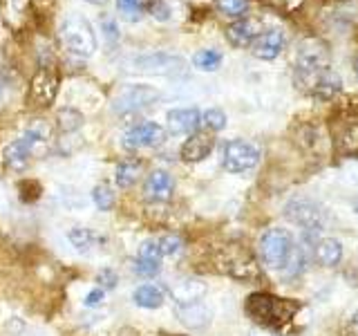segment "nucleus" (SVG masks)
<instances>
[{"label":"nucleus","mask_w":358,"mask_h":336,"mask_svg":"<svg viewBox=\"0 0 358 336\" xmlns=\"http://www.w3.org/2000/svg\"><path fill=\"white\" fill-rule=\"evenodd\" d=\"M246 314L264 330H280L287 323L294 321V316L300 312V302L294 298H280L266 291H255L244 302Z\"/></svg>","instance_id":"1"},{"label":"nucleus","mask_w":358,"mask_h":336,"mask_svg":"<svg viewBox=\"0 0 358 336\" xmlns=\"http://www.w3.org/2000/svg\"><path fill=\"white\" fill-rule=\"evenodd\" d=\"M294 81L300 92L318 101L334 99L343 90V78L331 63H296Z\"/></svg>","instance_id":"2"},{"label":"nucleus","mask_w":358,"mask_h":336,"mask_svg":"<svg viewBox=\"0 0 358 336\" xmlns=\"http://www.w3.org/2000/svg\"><path fill=\"white\" fill-rule=\"evenodd\" d=\"M50 137H52L50 123L45 119H34L18 139L5 146V150H3L5 166L11 168V171H25L34 150H36L41 144L48 141Z\"/></svg>","instance_id":"3"},{"label":"nucleus","mask_w":358,"mask_h":336,"mask_svg":"<svg viewBox=\"0 0 358 336\" xmlns=\"http://www.w3.org/2000/svg\"><path fill=\"white\" fill-rule=\"evenodd\" d=\"M260 258L268 269H285L296 255V240L289 229L271 227L260 235Z\"/></svg>","instance_id":"4"},{"label":"nucleus","mask_w":358,"mask_h":336,"mask_svg":"<svg viewBox=\"0 0 358 336\" xmlns=\"http://www.w3.org/2000/svg\"><path fill=\"white\" fill-rule=\"evenodd\" d=\"M61 43L65 45V50L81 56V59H87L92 56L99 48L96 43V34L90 25V20L81 14H70L61 25Z\"/></svg>","instance_id":"5"},{"label":"nucleus","mask_w":358,"mask_h":336,"mask_svg":"<svg viewBox=\"0 0 358 336\" xmlns=\"http://www.w3.org/2000/svg\"><path fill=\"white\" fill-rule=\"evenodd\" d=\"M260 162V150L257 146L251 141H244V139H233L224 144V150H222V166L227 168L229 173H246L251 168L257 166Z\"/></svg>","instance_id":"6"},{"label":"nucleus","mask_w":358,"mask_h":336,"mask_svg":"<svg viewBox=\"0 0 358 336\" xmlns=\"http://www.w3.org/2000/svg\"><path fill=\"white\" fill-rule=\"evenodd\" d=\"M56 92H59V74L52 65H41L38 72L31 76L27 90V106L29 108H48Z\"/></svg>","instance_id":"7"},{"label":"nucleus","mask_w":358,"mask_h":336,"mask_svg":"<svg viewBox=\"0 0 358 336\" xmlns=\"http://www.w3.org/2000/svg\"><path fill=\"white\" fill-rule=\"evenodd\" d=\"M285 216L302 227L305 233H318L320 229H324V211L309 197H294L285 206Z\"/></svg>","instance_id":"8"},{"label":"nucleus","mask_w":358,"mask_h":336,"mask_svg":"<svg viewBox=\"0 0 358 336\" xmlns=\"http://www.w3.org/2000/svg\"><path fill=\"white\" fill-rule=\"evenodd\" d=\"M132 70L145 72V74H164V76H184L186 74V61L182 56H173V54H143L137 56L132 61Z\"/></svg>","instance_id":"9"},{"label":"nucleus","mask_w":358,"mask_h":336,"mask_svg":"<svg viewBox=\"0 0 358 336\" xmlns=\"http://www.w3.org/2000/svg\"><path fill=\"white\" fill-rule=\"evenodd\" d=\"M159 101V92L150 85H128L112 101V110L119 115H130V112H139L150 108Z\"/></svg>","instance_id":"10"},{"label":"nucleus","mask_w":358,"mask_h":336,"mask_svg":"<svg viewBox=\"0 0 358 336\" xmlns=\"http://www.w3.org/2000/svg\"><path fill=\"white\" fill-rule=\"evenodd\" d=\"M166 139V130L155 121H143L132 126L126 134H123V146L128 150H141V148H152L159 146Z\"/></svg>","instance_id":"11"},{"label":"nucleus","mask_w":358,"mask_h":336,"mask_svg":"<svg viewBox=\"0 0 358 336\" xmlns=\"http://www.w3.org/2000/svg\"><path fill=\"white\" fill-rule=\"evenodd\" d=\"M287 45V36L282 29H262V34L251 43V52L255 59H262V61H273L282 54Z\"/></svg>","instance_id":"12"},{"label":"nucleus","mask_w":358,"mask_h":336,"mask_svg":"<svg viewBox=\"0 0 358 336\" xmlns=\"http://www.w3.org/2000/svg\"><path fill=\"white\" fill-rule=\"evenodd\" d=\"M213 148H215V137H213V132L197 130L193 134H188V139L182 144L179 155H182V160L186 164H197L201 160H206Z\"/></svg>","instance_id":"13"},{"label":"nucleus","mask_w":358,"mask_h":336,"mask_svg":"<svg viewBox=\"0 0 358 336\" xmlns=\"http://www.w3.org/2000/svg\"><path fill=\"white\" fill-rule=\"evenodd\" d=\"M262 34V22L257 18H238L227 27V41L233 48H251V43Z\"/></svg>","instance_id":"14"},{"label":"nucleus","mask_w":358,"mask_h":336,"mask_svg":"<svg viewBox=\"0 0 358 336\" xmlns=\"http://www.w3.org/2000/svg\"><path fill=\"white\" fill-rule=\"evenodd\" d=\"M224 269L233 276V278H240V280H249V278H257V265L253 260L251 253H246L238 246H233L227 253H224Z\"/></svg>","instance_id":"15"},{"label":"nucleus","mask_w":358,"mask_h":336,"mask_svg":"<svg viewBox=\"0 0 358 336\" xmlns=\"http://www.w3.org/2000/svg\"><path fill=\"white\" fill-rule=\"evenodd\" d=\"M162 249L157 240H145L139 246V255L137 262H134V272H137L141 278H155L162 272Z\"/></svg>","instance_id":"16"},{"label":"nucleus","mask_w":358,"mask_h":336,"mask_svg":"<svg viewBox=\"0 0 358 336\" xmlns=\"http://www.w3.org/2000/svg\"><path fill=\"white\" fill-rule=\"evenodd\" d=\"M166 119L171 134H193L201 126V112L197 108H175Z\"/></svg>","instance_id":"17"},{"label":"nucleus","mask_w":358,"mask_h":336,"mask_svg":"<svg viewBox=\"0 0 358 336\" xmlns=\"http://www.w3.org/2000/svg\"><path fill=\"white\" fill-rule=\"evenodd\" d=\"M206 283L199 278H182L171 287V296L175 300V305H193V302H201V298L206 296Z\"/></svg>","instance_id":"18"},{"label":"nucleus","mask_w":358,"mask_h":336,"mask_svg":"<svg viewBox=\"0 0 358 336\" xmlns=\"http://www.w3.org/2000/svg\"><path fill=\"white\" fill-rule=\"evenodd\" d=\"M175 179L166 171H152L143 182V195L150 202H166L173 197Z\"/></svg>","instance_id":"19"},{"label":"nucleus","mask_w":358,"mask_h":336,"mask_svg":"<svg viewBox=\"0 0 358 336\" xmlns=\"http://www.w3.org/2000/svg\"><path fill=\"white\" fill-rule=\"evenodd\" d=\"M313 258L318 265L324 267H336L343 260V244L336 238H320L313 244Z\"/></svg>","instance_id":"20"},{"label":"nucleus","mask_w":358,"mask_h":336,"mask_svg":"<svg viewBox=\"0 0 358 336\" xmlns=\"http://www.w3.org/2000/svg\"><path fill=\"white\" fill-rule=\"evenodd\" d=\"M132 300L134 305H139L143 309H159L164 305V289L159 285H141L132 291Z\"/></svg>","instance_id":"21"},{"label":"nucleus","mask_w":358,"mask_h":336,"mask_svg":"<svg viewBox=\"0 0 358 336\" xmlns=\"http://www.w3.org/2000/svg\"><path fill=\"white\" fill-rule=\"evenodd\" d=\"M177 314H179V318H182V323L188 325V328H204V325L210 321V312L201 305V302H193V305H179Z\"/></svg>","instance_id":"22"},{"label":"nucleus","mask_w":358,"mask_h":336,"mask_svg":"<svg viewBox=\"0 0 358 336\" xmlns=\"http://www.w3.org/2000/svg\"><path fill=\"white\" fill-rule=\"evenodd\" d=\"M336 148H338L341 155L358 160V123H350V126L343 128L338 141H336Z\"/></svg>","instance_id":"23"},{"label":"nucleus","mask_w":358,"mask_h":336,"mask_svg":"<svg viewBox=\"0 0 358 336\" xmlns=\"http://www.w3.org/2000/svg\"><path fill=\"white\" fill-rule=\"evenodd\" d=\"M222 59H224V56H222L220 50H199L193 56V65L201 72H215V70H220Z\"/></svg>","instance_id":"24"},{"label":"nucleus","mask_w":358,"mask_h":336,"mask_svg":"<svg viewBox=\"0 0 358 336\" xmlns=\"http://www.w3.org/2000/svg\"><path fill=\"white\" fill-rule=\"evenodd\" d=\"M141 171V164L139 162H121L117 166V186L119 188H130L134 182H137V175Z\"/></svg>","instance_id":"25"},{"label":"nucleus","mask_w":358,"mask_h":336,"mask_svg":"<svg viewBox=\"0 0 358 336\" xmlns=\"http://www.w3.org/2000/svg\"><path fill=\"white\" fill-rule=\"evenodd\" d=\"M215 9L229 18H244L249 11V0H215Z\"/></svg>","instance_id":"26"},{"label":"nucleus","mask_w":358,"mask_h":336,"mask_svg":"<svg viewBox=\"0 0 358 336\" xmlns=\"http://www.w3.org/2000/svg\"><path fill=\"white\" fill-rule=\"evenodd\" d=\"M201 123L206 126L208 132H220L227 128V115L220 108H208L204 115H201Z\"/></svg>","instance_id":"27"},{"label":"nucleus","mask_w":358,"mask_h":336,"mask_svg":"<svg viewBox=\"0 0 358 336\" xmlns=\"http://www.w3.org/2000/svg\"><path fill=\"white\" fill-rule=\"evenodd\" d=\"M67 238H70V242L76 246L78 251H90V246L94 244V233L90 229H83V227H74L70 229V233H67Z\"/></svg>","instance_id":"28"},{"label":"nucleus","mask_w":358,"mask_h":336,"mask_svg":"<svg viewBox=\"0 0 358 336\" xmlns=\"http://www.w3.org/2000/svg\"><path fill=\"white\" fill-rule=\"evenodd\" d=\"M92 200H94V206L99 211H112V206H115V193H112V188L106 186V184L94 186Z\"/></svg>","instance_id":"29"},{"label":"nucleus","mask_w":358,"mask_h":336,"mask_svg":"<svg viewBox=\"0 0 358 336\" xmlns=\"http://www.w3.org/2000/svg\"><path fill=\"white\" fill-rule=\"evenodd\" d=\"M59 126L61 130L65 132H72L76 128H81L83 126V115L78 110H72V108H65L59 112Z\"/></svg>","instance_id":"30"},{"label":"nucleus","mask_w":358,"mask_h":336,"mask_svg":"<svg viewBox=\"0 0 358 336\" xmlns=\"http://www.w3.org/2000/svg\"><path fill=\"white\" fill-rule=\"evenodd\" d=\"M141 3H143V0H117V7H119L123 18L134 22V20L141 18V11H143Z\"/></svg>","instance_id":"31"},{"label":"nucleus","mask_w":358,"mask_h":336,"mask_svg":"<svg viewBox=\"0 0 358 336\" xmlns=\"http://www.w3.org/2000/svg\"><path fill=\"white\" fill-rule=\"evenodd\" d=\"M159 242V249H162V255H177L179 251L184 249V242L179 235H164Z\"/></svg>","instance_id":"32"},{"label":"nucleus","mask_w":358,"mask_h":336,"mask_svg":"<svg viewBox=\"0 0 358 336\" xmlns=\"http://www.w3.org/2000/svg\"><path fill=\"white\" fill-rule=\"evenodd\" d=\"M96 283H99V287L103 289V291L115 289L117 283H119V276L112 272V269H101V272L96 274Z\"/></svg>","instance_id":"33"},{"label":"nucleus","mask_w":358,"mask_h":336,"mask_svg":"<svg viewBox=\"0 0 358 336\" xmlns=\"http://www.w3.org/2000/svg\"><path fill=\"white\" fill-rule=\"evenodd\" d=\"M150 14L157 20H168L171 18V9H168V5L162 3V0H155V3H150Z\"/></svg>","instance_id":"34"},{"label":"nucleus","mask_w":358,"mask_h":336,"mask_svg":"<svg viewBox=\"0 0 358 336\" xmlns=\"http://www.w3.org/2000/svg\"><path fill=\"white\" fill-rule=\"evenodd\" d=\"M103 298H106V291L101 289V287H96V289L90 291L83 302H85L87 307H96V305H101V302H103Z\"/></svg>","instance_id":"35"},{"label":"nucleus","mask_w":358,"mask_h":336,"mask_svg":"<svg viewBox=\"0 0 358 336\" xmlns=\"http://www.w3.org/2000/svg\"><path fill=\"white\" fill-rule=\"evenodd\" d=\"M103 29H106V36H108L110 41L119 38V29H117V25H115V20L106 18V20H103Z\"/></svg>","instance_id":"36"},{"label":"nucleus","mask_w":358,"mask_h":336,"mask_svg":"<svg viewBox=\"0 0 358 336\" xmlns=\"http://www.w3.org/2000/svg\"><path fill=\"white\" fill-rule=\"evenodd\" d=\"M249 336H278L273 330H264V328H257V330H253Z\"/></svg>","instance_id":"37"},{"label":"nucleus","mask_w":358,"mask_h":336,"mask_svg":"<svg viewBox=\"0 0 358 336\" xmlns=\"http://www.w3.org/2000/svg\"><path fill=\"white\" fill-rule=\"evenodd\" d=\"M85 3H90V5H101L103 0H85Z\"/></svg>","instance_id":"38"},{"label":"nucleus","mask_w":358,"mask_h":336,"mask_svg":"<svg viewBox=\"0 0 358 336\" xmlns=\"http://www.w3.org/2000/svg\"><path fill=\"white\" fill-rule=\"evenodd\" d=\"M354 328H356V330H358V312H356V314H354Z\"/></svg>","instance_id":"39"},{"label":"nucleus","mask_w":358,"mask_h":336,"mask_svg":"<svg viewBox=\"0 0 358 336\" xmlns=\"http://www.w3.org/2000/svg\"><path fill=\"white\" fill-rule=\"evenodd\" d=\"M354 67H356V74H358V56H356V61H354Z\"/></svg>","instance_id":"40"},{"label":"nucleus","mask_w":358,"mask_h":336,"mask_svg":"<svg viewBox=\"0 0 358 336\" xmlns=\"http://www.w3.org/2000/svg\"><path fill=\"white\" fill-rule=\"evenodd\" d=\"M354 209H356V213H358V200H356V204H354Z\"/></svg>","instance_id":"41"}]
</instances>
